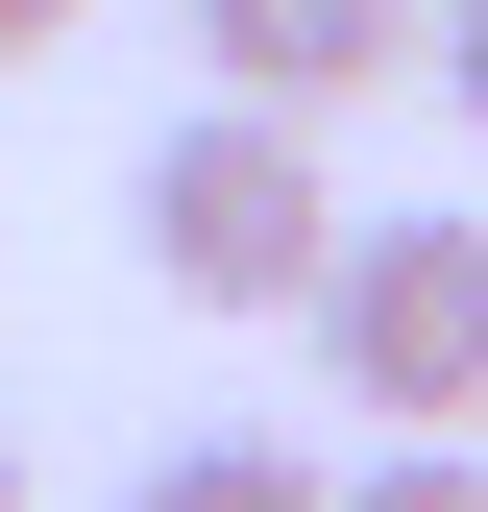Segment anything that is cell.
Wrapping results in <instances>:
<instances>
[{
  "label": "cell",
  "mask_w": 488,
  "mask_h": 512,
  "mask_svg": "<svg viewBox=\"0 0 488 512\" xmlns=\"http://www.w3.org/2000/svg\"><path fill=\"white\" fill-rule=\"evenodd\" d=\"M122 220H147V269L196 293V317H293V293H318V244H342V171H318V122L196 98V122L147 147V196H122Z\"/></svg>",
  "instance_id": "6da1fadb"
},
{
  "label": "cell",
  "mask_w": 488,
  "mask_h": 512,
  "mask_svg": "<svg viewBox=\"0 0 488 512\" xmlns=\"http://www.w3.org/2000/svg\"><path fill=\"white\" fill-rule=\"evenodd\" d=\"M293 317H318L342 415H391V439H464L488 415V220H342Z\"/></svg>",
  "instance_id": "7a4b0ae2"
},
{
  "label": "cell",
  "mask_w": 488,
  "mask_h": 512,
  "mask_svg": "<svg viewBox=\"0 0 488 512\" xmlns=\"http://www.w3.org/2000/svg\"><path fill=\"white\" fill-rule=\"evenodd\" d=\"M196 49H220V98L342 122V98H391V74H415V0H196Z\"/></svg>",
  "instance_id": "3957f363"
},
{
  "label": "cell",
  "mask_w": 488,
  "mask_h": 512,
  "mask_svg": "<svg viewBox=\"0 0 488 512\" xmlns=\"http://www.w3.org/2000/svg\"><path fill=\"white\" fill-rule=\"evenodd\" d=\"M318 488H342V464H293V439H171L122 512H318Z\"/></svg>",
  "instance_id": "277c9868"
},
{
  "label": "cell",
  "mask_w": 488,
  "mask_h": 512,
  "mask_svg": "<svg viewBox=\"0 0 488 512\" xmlns=\"http://www.w3.org/2000/svg\"><path fill=\"white\" fill-rule=\"evenodd\" d=\"M318 512H488V464H464V439H391V464H366V488H318Z\"/></svg>",
  "instance_id": "5b68a950"
},
{
  "label": "cell",
  "mask_w": 488,
  "mask_h": 512,
  "mask_svg": "<svg viewBox=\"0 0 488 512\" xmlns=\"http://www.w3.org/2000/svg\"><path fill=\"white\" fill-rule=\"evenodd\" d=\"M415 74H440V98L488 122V0H415Z\"/></svg>",
  "instance_id": "8992f818"
},
{
  "label": "cell",
  "mask_w": 488,
  "mask_h": 512,
  "mask_svg": "<svg viewBox=\"0 0 488 512\" xmlns=\"http://www.w3.org/2000/svg\"><path fill=\"white\" fill-rule=\"evenodd\" d=\"M98 25V0H0V74H49V49H74Z\"/></svg>",
  "instance_id": "52a82bcc"
},
{
  "label": "cell",
  "mask_w": 488,
  "mask_h": 512,
  "mask_svg": "<svg viewBox=\"0 0 488 512\" xmlns=\"http://www.w3.org/2000/svg\"><path fill=\"white\" fill-rule=\"evenodd\" d=\"M0 512H25V464H0Z\"/></svg>",
  "instance_id": "ba28073f"
}]
</instances>
